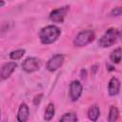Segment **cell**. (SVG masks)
Returning <instances> with one entry per match:
<instances>
[{"instance_id": "obj_1", "label": "cell", "mask_w": 122, "mask_h": 122, "mask_svg": "<svg viewBox=\"0 0 122 122\" xmlns=\"http://www.w3.org/2000/svg\"><path fill=\"white\" fill-rule=\"evenodd\" d=\"M61 30L57 26L49 25L41 29L39 32V39L42 44L50 45L54 43L60 36Z\"/></svg>"}, {"instance_id": "obj_2", "label": "cell", "mask_w": 122, "mask_h": 122, "mask_svg": "<svg viewBox=\"0 0 122 122\" xmlns=\"http://www.w3.org/2000/svg\"><path fill=\"white\" fill-rule=\"evenodd\" d=\"M119 31L120 30H118L117 29H114V28L108 29L104 32V34L99 38L98 45L102 48H109V47L112 46L119 38Z\"/></svg>"}, {"instance_id": "obj_3", "label": "cell", "mask_w": 122, "mask_h": 122, "mask_svg": "<svg viewBox=\"0 0 122 122\" xmlns=\"http://www.w3.org/2000/svg\"><path fill=\"white\" fill-rule=\"evenodd\" d=\"M95 38V33L92 30H82L76 34L73 39V45L75 47H84L92 43Z\"/></svg>"}, {"instance_id": "obj_4", "label": "cell", "mask_w": 122, "mask_h": 122, "mask_svg": "<svg viewBox=\"0 0 122 122\" xmlns=\"http://www.w3.org/2000/svg\"><path fill=\"white\" fill-rule=\"evenodd\" d=\"M41 60L36 57H27L22 63V70L28 73L38 71L41 67Z\"/></svg>"}, {"instance_id": "obj_5", "label": "cell", "mask_w": 122, "mask_h": 122, "mask_svg": "<svg viewBox=\"0 0 122 122\" xmlns=\"http://www.w3.org/2000/svg\"><path fill=\"white\" fill-rule=\"evenodd\" d=\"M64 59H65V57L61 53H58V54H55V55L51 56L48 60V62H47V66H46L47 67V70L49 71H51V72L57 71L63 65Z\"/></svg>"}, {"instance_id": "obj_6", "label": "cell", "mask_w": 122, "mask_h": 122, "mask_svg": "<svg viewBox=\"0 0 122 122\" xmlns=\"http://www.w3.org/2000/svg\"><path fill=\"white\" fill-rule=\"evenodd\" d=\"M68 11H69L68 6H64V7L55 9L50 13V19H51V21H52L54 23H63Z\"/></svg>"}, {"instance_id": "obj_7", "label": "cell", "mask_w": 122, "mask_h": 122, "mask_svg": "<svg viewBox=\"0 0 122 122\" xmlns=\"http://www.w3.org/2000/svg\"><path fill=\"white\" fill-rule=\"evenodd\" d=\"M83 92V86L80 81L73 80L70 84V97L72 101H77Z\"/></svg>"}, {"instance_id": "obj_8", "label": "cell", "mask_w": 122, "mask_h": 122, "mask_svg": "<svg viewBox=\"0 0 122 122\" xmlns=\"http://www.w3.org/2000/svg\"><path fill=\"white\" fill-rule=\"evenodd\" d=\"M17 68V64L15 62H7L5 63L2 67H1V72H0V76H1V80H5L8 79L15 71V69Z\"/></svg>"}, {"instance_id": "obj_9", "label": "cell", "mask_w": 122, "mask_h": 122, "mask_svg": "<svg viewBox=\"0 0 122 122\" xmlns=\"http://www.w3.org/2000/svg\"><path fill=\"white\" fill-rule=\"evenodd\" d=\"M120 92V81L116 77H112L108 84V92L111 96L118 94Z\"/></svg>"}, {"instance_id": "obj_10", "label": "cell", "mask_w": 122, "mask_h": 122, "mask_svg": "<svg viewBox=\"0 0 122 122\" xmlns=\"http://www.w3.org/2000/svg\"><path fill=\"white\" fill-rule=\"evenodd\" d=\"M30 116V109L26 103H22L18 109L17 112V120L19 122H25L28 120Z\"/></svg>"}, {"instance_id": "obj_11", "label": "cell", "mask_w": 122, "mask_h": 122, "mask_svg": "<svg viewBox=\"0 0 122 122\" xmlns=\"http://www.w3.org/2000/svg\"><path fill=\"white\" fill-rule=\"evenodd\" d=\"M99 114H100V110H99V107L97 105H92L89 108L88 110V117L90 120L92 121H96L99 117Z\"/></svg>"}, {"instance_id": "obj_12", "label": "cell", "mask_w": 122, "mask_h": 122, "mask_svg": "<svg viewBox=\"0 0 122 122\" xmlns=\"http://www.w3.org/2000/svg\"><path fill=\"white\" fill-rule=\"evenodd\" d=\"M110 59L114 64L120 63V61L122 60V49L116 48L115 50H113L110 54Z\"/></svg>"}, {"instance_id": "obj_13", "label": "cell", "mask_w": 122, "mask_h": 122, "mask_svg": "<svg viewBox=\"0 0 122 122\" xmlns=\"http://www.w3.org/2000/svg\"><path fill=\"white\" fill-rule=\"evenodd\" d=\"M55 113V108H54V105L53 103H49L46 110H45V113H44V119L46 121H50L51 120V118L53 117Z\"/></svg>"}, {"instance_id": "obj_14", "label": "cell", "mask_w": 122, "mask_h": 122, "mask_svg": "<svg viewBox=\"0 0 122 122\" xmlns=\"http://www.w3.org/2000/svg\"><path fill=\"white\" fill-rule=\"evenodd\" d=\"M118 116H119L118 109L115 106H111L110 111H109V115H108V121L109 122H114L118 119Z\"/></svg>"}, {"instance_id": "obj_15", "label": "cell", "mask_w": 122, "mask_h": 122, "mask_svg": "<svg viewBox=\"0 0 122 122\" xmlns=\"http://www.w3.org/2000/svg\"><path fill=\"white\" fill-rule=\"evenodd\" d=\"M25 52H26V51L24 50V49H18V50H15V51H10V58L11 59V60H19V59H21L22 57H23V55L25 54Z\"/></svg>"}, {"instance_id": "obj_16", "label": "cell", "mask_w": 122, "mask_h": 122, "mask_svg": "<svg viewBox=\"0 0 122 122\" xmlns=\"http://www.w3.org/2000/svg\"><path fill=\"white\" fill-rule=\"evenodd\" d=\"M77 120V115L73 112H66L63 114V116L60 117V121L62 122H75Z\"/></svg>"}, {"instance_id": "obj_17", "label": "cell", "mask_w": 122, "mask_h": 122, "mask_svg": "<svg viewBox=\"0 0 122 122\" xmlns=\"http://www.w3.org/2000/svg\"><path fill=\"white\" fill-rule=\"evenodd\" d=\"M121 14H122V7H116L114 9H112L111 11L112 16H119Z\"/></svg>"}, {"instance_id": "obj_18", "label": "cell", "mask_w": 122, "mask_h": 122, "mask_svg": "<svg viewBox=\"0 0 122 122\" xmlns=\"http://www.w3.org/2000/svg\"><path fill=\"white\" fill-rule=\"evenodd\" d=\"M42 97H43V94H42V93H39V94L35 95V96H34V98H33V100H32L33 105H34V106H38V105L41 103Z\"/></svg>"}, {"instance_id": "obj_19", "label": "cell", "mask_w": 122, "mask_h": 122, "mask_svg": "<svg viewBox=\"0 0 122 122\" xmlns=\"http://www.w3.org/2000/svg\"><path fill=\"white\" fill-rule=\"evenodd\" d=\"M107 68H109V69H108L109 71H114V70H115L114 67H113V66H111V65H107Z\"/></svg>"}, {"instance_id": "obj_20", "label": "cell", "mask_w": 122, "mask_h": 122, "mask_svg": "<svg viewBox=\"0 0 122 122\" xmlns=\"http://www.w3.org/2000/svg\"><path fill=\"white\" fill-rule=\"evenodd\" d=\"M4 5H5V1L4 0H1V8H3Z\"/></svg>"}, {"instance_id": "obj_21", "label": "cell", "mask_w": 122, "mask_h": 122, "mask_svg": "<svg viewBox=\"0 0 122 122\" xmlns=\"http://www.w3.org/2000/svg\"><path fill=\"white\" fill-rule=\"evenodd\" d=\"M119 38L122 40V30H120V31H119Z\"/></svg>"}]
</instances>
